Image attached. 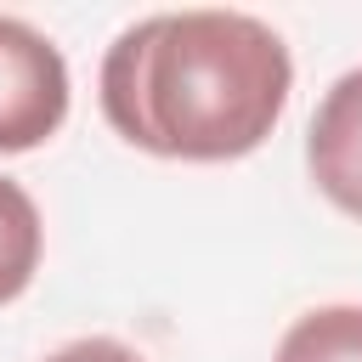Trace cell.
Segmentation results:
<instances>
[{"mask_svg":"<svg viewBox=\"0 0 362 362\" xmlns=\"http://www.w3.org/2000/svg\"><path fill=\"white\" fill-rule=\"evenodd\" d=\"M294 62L249 11H153L102 57V119L153 158L226 164L255 153L288 107Z\"/></svg>","mask_w":362,"mask_h":362,"instance_id":"obj_1","label":"cell"},{"mask_svg":"<svg viewBox=\"0 0 362 362\" xmlns=\"http://www.w3.org/2000/svg\"><path fill=\"white\" fill-rule=\"evenodd\" d=\"M68 119V62L23 17H0V153L45 147Z\"/></svg>","mask_w":362,"mask_h":362,"instance_id":"obj_2","label":"cell"},{"mask_svg":"<svg viewBox=\"0 0 362 362\" xmlns=\"http://www.w3.org/2000/svg\"><path fill=\"white\" fill-rule=\"evenodd\" d=\"M305 164L317 192L351 221H362V68L339 74L322 90L305 124Z\"/></svg>","mask_w":362,"mask_h":362,"instance_id":"obj_3","label":"cell"},{"mask_svg":"<svg viewBox=\"0 0 362 362\" xmlns=\"http://www.w3.org/2000/svg\"><path fill=\"white\" fill-rule=\"evenodd\" d=\"M272 362H362V305H317L294 317Z\"/></svg>","mask_w":362,"mask_h":362,"instance_id":"obj_4","label":"cell"},{"mask_svg":"<svg viewBox=\"0 0 362 362\" xmlns=\"http://www.w3.org/2000/svg\"><path fill=\"white\" fill-rule=\"evenodd\" d=\"M40 243H45V226H40V209L34 198L0 175V305H11L34 272H40Z\"/></svg>","mask_w":362,"mask_h":362,"instance_id":"obj_5","label":"cell"},{"mask_svg":"<svg viewBox=\"0 0 362 362\" xmlns=\"http://www.w3.org/2000/svg\"><path fill=\"white\" fill-rule=\"evenodd\" d=\"M45 362H147V356L130 351V345L113 339V334H85V339H68L62 351H51Z\"/></svg>","mask_w":362,"mask_h":362,"instance_id":"obj_6","label":"cell"}]
</instances>
